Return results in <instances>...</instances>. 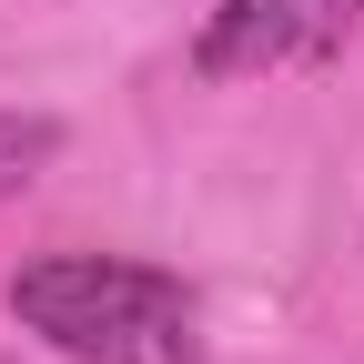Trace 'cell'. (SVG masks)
I'll list each match as a JSON object with an SVG mask.
<instances>
[{"label": "cell", "instance_id": "6da1fadb", "mask_svg": "<svg viewBox=\"0 0 364 364\" xmlns=\"http://www.w3.org/2000/svg\"><path fill=\"white\" fill-rule=\"evenodd\" d=\"M11 324L71 364H203V304L182 273L132 253H31L11 284Z\"/></svg>", "mask_w": 364, "mask_h": 364}, {"label": "cell", "instance_id": "7a4b0ae2", "mask_svg": "<svg viewBox=\"0 0 364 364\" xmlns=\"http://www.w3.org/2000/svg\"><path fill=\"white\" fill-rule=\"evenodd\" d=\"M354 21H364V0H213L193 31V71L203 81H263V71L344 51Z\"/></svg>", "mask_w": 364, "mask_h": 364}, {"label": "cell", "instance_id": "3957f363", "mask_svg": "<svg viewBox=\"0 0 364 364\" xmlns=\"http://www.w3.org/2000/svg\"><path fill=\"white\" fill-rule=\"evenodd\" d=\"M51 152H61V122H41V112H0V203L31 193V182L51 172Z\"/></svg>", "mask_w": 364, "mask_h": 364}]
</instances>
